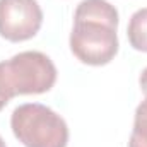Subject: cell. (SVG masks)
<instances>
[{
	"instance_id": "cell-1",
	"label": "cell",
	"mask_w": 147,
	"mask_h": 147,
	"mask_svg": "<svg viewBox=\"0 0 147 147\" xmlns=\"http://www.w3.org/2000/svg\"><path fill=\"white\" fill-rule=\"evenodd\" d=\"M118 10L106 0H82L74 14L70 50L87 65H106L118 53Z\"/></svg>"
},
{
	"instance_id": "cell-2",
	"label": "cell",
	"mask_w": 147,
	"mask_h": 147,
	"mask_svg": "<svg viewBox=\"0 0 147 147\" xmlns=\"http://www.w3.org/2000/svg\"><path fill=\"white\" fill-rule=\"evenodd\" d=\"M57 67L41 51H21L0 62V98L7 103L14 96L43 94L53 87Z\"/></svg>"
},
{
	"instance_id": "cell-3",
	"label": "cell",
	"mask_w": 147,
	"mask_h": 147,
	"mask_svg": "<svg viewBox=\"0 0 147 147\" xmlns=\"http://www.w3.org/2000/svg\"><path fill=\"white\" fill-rule=\"evenodd\" d=\"M16 139L26 147H67L69 127L51 108L39 103L17 106L10 116Z\"/></svg>"
},
{
	"instance_id": "cell-4",
	"label": "cell",
	"mask_w": 147,
	"mask_h": 147,
	"mask_svg": "<svg viewBox=\"0 0 147 147\" xmlns=\"http://www.w3.org/2000/svg\"><path fill=\"white\" fill-rule=\"evenodd\" d=\"M43 24L38 0H0V36L19 43L36 36Z\"/></svg>"
},
{
	"instance_id": "cell-5",
	"label": "cell",
	"mask_w": 147,
	"mask_h": 147,
	"mask_svg": "<svg viewBox=\"0 0 147 147\" xmlns=\"http://www.w3.org/2000/svg\"><path fill=\"white\" fill-rule=\"evenodd\" d=\"M127 36L134 50L147 53V7L132 14L127 28Z\"/></svg>"
},
{
	"instance_id": "cell-6",
	"label": "cell",
	"mask_w": 147,
	"mask_h": 147,
	"mask_svg": "<svg viewBox=\"0 0 147 147\" xmlns=\"http://www.w3.org/2000/svg\"><path fill=\"white\" fill-rule=\"evenodd\" d=\"M128 147H147V98L137 106Z\"/></svg>"
},
{
	"instance_id": "cell-7",
	"label": "cell",
	"mask_w": 147,
	"mask_h": 147,
	"mask_svg": "<svg viewBox=\"0 0 147 147\" xmlns=\"http://www.w3.org/2000/svg\"><path fill=\"white\" fill-rule=\"evenodd\" d=\"M139 84H140V89H142V92L146 94V98H147V67L142 70V74H140Z\"/></svg>"
},
{
	"instance_id": "cell-8",
	"label": "cell",
	"mask_w": 147,
	"mask_h": 147,
	"mask_svg": "<svg viewBox=\"0 0 147 147\" xmlns=\"http://www.w3.org/2000/svg\"><path fill=\"white\" fill-rule=\"evenodd\" d=\"M5 105H7V101H5V99H2V98H0V110H2V108H3V106H5Z\"/></svg>"
},
{
	"instance_id": "cell-9",
	"label": "cell",
	"mask_w": 147,
	"mask_h": 147,
	"mask_svg": "<svg viewBox=\"0 0 147 147\" xmlns=\"http://www.w3.org/2000/svg\"><path fill=\"white\" fill-rule=\"evenodd\" d=\"M0 147H7V146H5V142H3V139H2V137H0Z\"/></svg>"
}]
</instances>
